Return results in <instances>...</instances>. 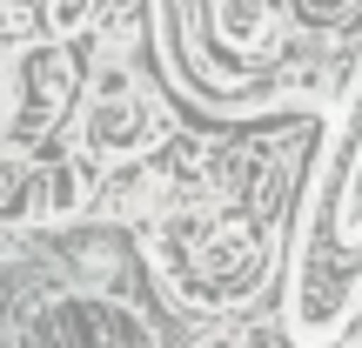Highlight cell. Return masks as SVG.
Segmentation results:
<instances>
[{
  "label": "cell",
  "mask_w": 362,
  "mask_h": 348,
  "mask_svg": "<svg viewBox=\"0 0 362 348\" xmlns=\"http://www.w3.org/2000/svg\"><path fill=\"white\" fill-rule=\"evenodd\" d=\"M74 94V74H67L61 54H34V80H27V101L13 107V141H40L54 128V114Z\"/></svg>",
  "instance_id": "obj_3"
},
{
  "label": "cell",
  "mask_w": 362,
  "mask_h": 348,
  "mask_svg": "<svg viewBox=\"0 0 362 348\" xmlns=\"http://www.w3.org/2000/svg\"><path fill=\"white\" fill-rule=\"evenodd\" d=\"M47 208H54V215L81 208V174H74V168H54V174H47Z\"/></svg>",
  "instance_id": "obj_5"
},
{
  "label": "cell",
  "mask_w": 362,
  "mask_h": 348,
  "mask_svg": "<svg viewBox=\"0 0 362 348\" xmlns=\"http://www.w3.org/2000/svg\"><path fill=\"white\" fill-rule=\"evenodd\" d=\"M161 134V114L148 107V94L134 80H107L101 94H88V114H81V141L101 161H141L148 141Z\"/></svg>",
  "instance_id": "obj_2"
},
{
  "label": "cell",
  "mask_w": 362,
  "mask_h": 348,
  "mask_svg": "<svg viewBox=\"0 0 362 348\" xmlns=\"http://www.w3.org/2000/svg\"><path fill=\"white\" fill-rule=\"evenodd\" d=\"M221 34L235 47H262L269 34V0H221Z\"/></svg>",
  "instance_id": "obj_4"
},
{
  "label": "cell",
  "mask_w": 362,
  "mask_h": 348,
  "mask_svg": "<svg viewBox=\"0 0 362 348\" xmlns=\"http://www.w3.org/2000/svg\"><path fill=\"white\" fill-rule=\"evenodd\" d=\"M356 288H362V74H356L349 107H342V134L329 148L322 188L309 208L288 322L302 335H329L336 322L356 315Z\"/></svg>",
  "instance_id": "obj_1"
}]
</instances>
